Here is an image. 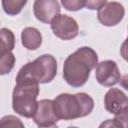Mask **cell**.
I'll return each mask as SVG.
<instances>
[{"label": "cell", "instance_id": "3", "mask_svg": "<svg viewBox=\"0 0 128 128\" xmlns=\"http://www.w3.org/2000/svg\"><path fill=\"white\" fill-rule=\"evenodd\" d=\"M57 74L56 59L49 54H44L32 62L26 63L18 71L16 82L27 81L36 83L51 82Z\"/></svg>", "mask_w": 128, "mask_h": 128}, {"label": "cell", "instance_id": "9", "mask_svg": "<svg viewBox=\"0 0 128 128\" xmlns=\"http://www.w3.org/2000/svg\"><path fill=\"white\" fill-rule=\"evenodd\" d=\"M105 109L114 115H119L127 112L128 99L126 94L118 88H111L104 96Z\"/></svg>", "mask_w": 128, "mask_h": 128}, {"label": "cell", "instance_id": "1", "mask_svg": "<svg viewBox=\"0 0 128 128\" xmlns=\"http://www.w3.org/2000/svg\"><path fill=\"white\" fill-rule=\"evenodd\" d=\"M97 63V53L90 47H81L66 58L63 65V78L70 86L81 87L87 82L91 70Z\"/></svg>", "mask_w": 128, "mask_h": 128}, {"label": "cell", "instance_id": "16", "mask_svg": "<svg viewBox=\"0 0 128 128\" xmlns=\"http://www.w3.org/2000/svg\"><path fill=\"white\" fill-rule=\"evenodd\" d=\"M86 0H61L62 6L68 11H78L85 6Z\"/></svg>", "mask_w": 128, "mask_h": 128}, {"label": "cell", "instance_id": "8", "mask_svg": "<svg viewBox=\"0 0 128 128\" xmlns=\"http://www.w3.org/2000/svg\"><path fill=\"white\" fill-rule=\"evenodd\" d=\"M32 118L39 127H52L59 121L54 112L53 101L49 99H43L37 102L36 111Z\"/></svg>", "mask_w": 128, "mask_h": 128}, {"label": "cell", "instance_id": "4", "mask_svg": "<svg viewBox=\"0 0 128 128\" xmlns=\"http://www.w3.org/2000/svg\"><path fill=\"white\" fill-rule=\"evenodd\" d=\"M39 94V85L36 82L20 81L12 94L13 110L26 118H32L37 107V96Z\"/></svg>", "mask_w": 128, "mask_h": 128}, {"label": "cell", "instance_id": "10", "mask_svg": "<svg viewBox=\"0 0 128 128\" xmlns=\"http://www.w3.org/2000/svg\"><path fill=\"white\" fill-rule=\"evenodd\" d=\"M34 16L43 23H50L60 13V5L57 0H35L33 5Z\"/></svg>", "mask_w": 128, "mask_h": 128}, {"label": "cell", "instance_id": "13", "mask_svg": "<svg viewBox=\"0 0 128 128\" xmlns=\"http://www.w3.org/2000/svg\"><path fill=\"white\" fill-rule=\"evenodd\" d=\"M28 0H2V7L6 14L17 15L24 8Z\"/></svg>", "mask_w": 128, "mask_h": 128}, {"label": "cell", "instance_id": "14", "mask_svg": "<svg viewBox=\"0 0 128 128\" xmlns=\"http://www.w3.org/2000/svg\"><path fill=\"white\" fill-rule=\"evenodd\" d=\"M15 64V56L11 52L6 53L0 58V75H5L11 72Z\"/></svg>", "mask_w": 128, "mask_h": 128}, {"label": "cell", "instance_id": "5", "mask_svg": "<svg viewBox=\"0 0 128 128\" xmlns=\"http://www.w3.org/2000/svg\"><path fill=\"white\" fill-rule=\"evenodd\" d=\"M50 23L53 34L62 40H71L78 35V24L74 18L68 15L58 14Z\"/></svg>", "mask_w": 128, "mask_h": 128}, {"label": "cell", "instance_id": "12", "mask_svg": "<svg viewBox=\"0 0 128 128\" xmlns=\"http://www.w3.org/2000/svg\"><path fill=\"white\" fill-rule=\"evenodd\" d=\"M15 46V36L10 29H0V58L6 53L11 52Z\"/></svg>", "mask_w": 128, "mask_h": 128}, {"label": "cell", "instance_id": "7", "mask_svg": "<svg viewBox=\"0 0 128 128\" xmlns=\"http://www.w3.org/2000/svg\"><path fill=\"white\" fill-rule=\"evenodd\" d=\"M125 14L124 7L119 2H108L105 3L100 9H98L97 18L98 21L104 26H115L119 24Z\"/></svg>", "mask_w": 128, "mask_h": 128}, {"label": "cell", "instance_id": "17", "mask_svg": "<svg viewBox=\"0 0 128 128\" xmlns=\"http://www.w3.org/2000/svg\"><path fill=\"white\" fill-rule=\"evenodd\" d=\"M106 2H107V0H86L85 7L90 10H98Z\"/></svg>", "mask_w": 128, "mask_h": 128}, {"label": "cell", "instance_id": "11", "mask_svg": "<svg viewBox=\"0 0 128 128\" xmlns=\"http://www.w3.org/2000/svg\"><path fill=\"white\" fill-rule=\"evenodd\" d=\"M22 45L28 50H36L42 44V35L34 27H26L21 33Z\"/></svg>", "mask_w": 128, "mask_h": 128}, {"label": "cell", "instance_id": "6", "mask_svg": "<svg viewBox=\"0 0 128 128\" xmlns=\"http://www.w3.org/2000/svg\"><path fill=\"white\" fill-rule=\"evenodd\" d=\"M95 76L99 84L110 87L116 85L121 80V73L115 61L105 60L95 66Z\"/></svg>", "mask_w": 128, "mask_h": 128}, {"label": "cell", "instance_id": "15", "mask_svg": "<svg viewBox=\"0 0 128 128\" xmlns=\"http://www.w3.org/2000/svg\"><path fill=\"white\" fill-rule=\"evenodd\" d=\"M0 127H24V124L16 116L7 115L0 120Z\"/></svg>", "mask_w": 128, "mask_h": 128}, {"label": "cell", "instance_id": "2", "mask_svg": "<svg viewBox=\"0 0 128 128\" xmlns=\"http://www.w3.org/2000/svg\"><path fill=\"white\" fill-rule=\"evenodd\" d=\"M55 115L60 120H73L89 115L94 108V100L86 93H62L53 100Z\"/></svg>", "mask_w": 128, "mask_h": 128}]
</instances>
